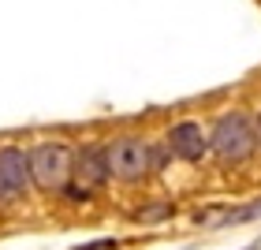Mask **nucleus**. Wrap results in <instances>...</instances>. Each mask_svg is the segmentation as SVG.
<instances>
[{"label":"nucleus","mask_w":261,"mask_h":250,"mask_svg":"<svg viewBox=\"0 0 261 250\" xmlns=\"http://www.w3.org/2000/svg\"><path fill=\"white\" fill-rule=\"evenodd\" d=\"M257 217H261V198L246 202V206H239V209H224L220 217H213L209 224H217V228H231V224H250Z\"/></svg>","instance_id":"nucleus-7"},{"label":"nucleus","mask_w":261,"mask_h":250,"mask_svg":"<svg viewBox=\"0 0 261 250\" xmlns=\"http://www.w3.org/2000/svg\"><path fill=\"white\" fill-rule=\"evenodd\" d=\"M243 250H257V243H250V246H243Z\"/></svg>","instance_id":"nucleus-11"},{"label":"nucleus","mask_w":261,"mask_h":250,"mask_svg":"<svg viewBox=\"0 0 261 250\" xmlns=\"http://www.w3.org/2000/svg\"><path fill=\"white\" fill-rule=\"evenodd\" d=\"M120 243L116 239H97V243H82V246H75V250H116Z\"/></svg>","instance_id":"nucleus-9"},{"label":"nucleus","mask_w":261,"mask_h":250,"mask_svg":"<svg viewBox=\"0 0 261 250\" xmlns=\"http://www.w3.org/2000/svg\"><path fill=\"white\" fill-rule=\"evenodd\" d=\"M71 180H75L82 190H90V194H93V190H101L105 183L112 180L101 142H90V146H82L75 157H71Z\"/></svg>","instance_id":"nucleus-5"},{"label":"nucleus","mask_w":261,"mask_h":250,"mask_svg":"<svg viewBox=\"0 0 261 250\" xmlns=\"http://www.w3.org/2000/svg\"><path fill=\"white\" fill-rule=\"evenodd\" d=\"M71 146L67 142H38L34 149H27L30 161V183L41 190H64L71 183Z\"/></svg>","instance_id":"nucleus-2"},{"label":"nucleus","mask_w":261,"mask_h":250,"mask_svg":"<svg viewBox=\"0 0 261 250\" xmlns=\"http://www.w3.org/2000/svg\"><path fill=\"white\" fill-rule=\"evenodd\" d=\"M254 138H257V146H261V116H257V123H254Z\"/></svg>","instance_id":"nucleus-10"},{"label":"nucleus","mask_w":261,"mask_h":250,"mask_svg":"<svg viewBox=\"0 0 261 250\" xmlns=\"http://www.w3.org/2000/svg\"><path fill=\"white\" fill-rule=\"evenodd\" d=\"M105 161H109V176L123 183H138L153 172L149 168V142L138 135H120L105 146Z\"/></svg>","instance_id":"nucleus-3"},{"label":"nucleus","mask_w":261,"mask_h":250,"mask_svg":"<svg viewBox=\"0 0 261 250\" xmlns=\"http://www.w3.org/2000/svg\"><path fill=\"white\" fill-rule=\"evenodd\" d=\"M257 149L254 138V123L246 120V112H224L209 131V153H217L220 161L239 164Z\"/></svg>","instance_id":"nucleus-1"},{"label":"nucleus","mask_w":261,"mask_h":250,"mask_svg":"<svg viewBox=\"0 0 261 250\" xmlns=\"http://www.w3.org/2000/svg\"><path fill=\"white\" fill-rule=\"evenodd\" d=\"M30 190V161L22 146H0V198L15 202Z\"/></svg>","instance_id":"nucleus-4"},{"label":"nucleus","mask_w":261,"mask_h":250,"mask_svg":"<svg viewBox=\"0 0 261 250\" xmlns=\"http://www.w3.org/2000/svg\"><path fill=\"white\" fill-rule=\"evenodd\" d=\"M172 202H149L146 209H138L135 213V220H142V224H153V220H164V217H172Z\"/></svg>","instance_id":"nucleus-8"},{"label":"nucleus","mask_w":261,"mask_h":250,"mask_svg":"<svg viewBox=\"0 0 261 250\" xmlns=\"http://www.w3.org/2000/svg\"><path fill=\"white\" fill-rule=\"evenodd\" d=\"M168 149H172V157H179L187 164H198L209 153V135L201 131L198 120H179V123L168 127Z\"/></svg>","instance_id":"nucleus-6"}]
</instances>
